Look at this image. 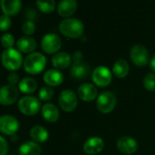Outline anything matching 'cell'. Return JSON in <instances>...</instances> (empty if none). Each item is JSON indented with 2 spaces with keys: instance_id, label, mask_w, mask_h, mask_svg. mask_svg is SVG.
Returning a JSON list of instances; mask_svg holds the SVG:
<instances>
[{
  "instance_id": "obj_8",
  "label": "cell",
  "mask_w": 155,
  "mask_h": 155,
  "mask_svg": "<svg viewBox=\"0 0 155 155\" xmlns=\"http://www.w3.org/2000/svg\"><path fill=\"white\" fill-rule=\"evenodd\" d=\"M60 108L67 113L73 112L78 105V97L72 90H64L58 97Z\"/></svg>"
},
{
  "instance_id": "obj_36",
  "label": "cell",
  "mask_w": 155,
  "mask_h": 155,
  "mask_svg": "<svg viewBox=\"0 0 155 155\" xmlns=\"http://www.w3.org/2000/svg\"><path fill=\"white\" fill-rule=\"evenodd\" d=\"M150 65H151V69L153 70V72L155 73V55L153 56V58L150 62Z\"/></svg>"
},
{
  "instance_id": "obj_27",
  "label": "cell",
  "mask_w": 155,
  "mask_h": 155,
  "mask_svg": "<svg viewBox=\"0 0 155 155\" xmlns=\"http://www.w3.org/2000/svg\"><path fill=\"white\" fill-rule=\"evenodd\" d=\"M0 42H1L2 46L5 48V50L13 48V45H15V38H14V35H13L12 34H9V33H5V34L1 36Z\"/></svg>"
},
{
  "instance_id": "obj_32",
  "label": "cell",
  "mask_w": 155,
  "mask_h": 155,
  "mask_svg": "<svg viewBox=\"0 0 155 155\" xmlns=\"http://www.w3.org/2000/svg\"><path fill=\"white\" fill-rule=\"evenodd\" d=\"M7 82H8V84L10 85H13L15 86L16 84H19V75L18 74L15 73V72H12L8 74L7 76Z\"/></svg>"
},
{
  "instance_id": "obj_29",
  "label": "cell",
  "mask_w": 155,
  "mask_h": 155,
  "mask_svg": "<svg viewBox=\"0 0 155 155\" xmlns=\"http://www.w3.org/2000/svg\"><path fill=\"white\" fill-rule=\"evenodd\" d=\"M143 85L144 88L148 91H155V74L153 73L147 74L143 78Z\"/></svg>"
},
{
  "instance_id": "obj_17",
  "label": "cell",
  "mask_w": 155,
  "mask_h": 155,
  "mask_svg": "<svg viewBox=\"0 0 155 155\" xmlns=\"http://www.w3.org/2000/svg\"><path fill=\"white\" fill-rule=\"evenodd\" d=\"M43 80H44L45 84L48 86H50V87L58 86V85H59V84H61L63 83L64 75L59 70L49 69L44 74Z\"/></svg>"
},
{
  "instance_id": "obj_3",
  "label": "cell",
  "mask_w": 155,
  "mask_h": 155,
  "mask_svg": "<svg viewBox=\"0 0 155 155\" xmlns=\"http://www.w3.org/2000/svg\"><path fill=\"white\" fill-rule=\"evenodd\" d=\"M1 63L6 70L14 72L21 67L24 61L21 53L17 49L10 48L3 51L1 54Z\"/></svg>"
},
{
  "instance_id": "obj_2",
  "label": "cell",
  "mask_w": 155,
  "mask_h": 155,
  "mask_svg": "<svg viewBox=\"0 0 155 155\" xmlns=\"http://www.w3.org/2000/svg\"><path fill=\"white\" fill-rule=\"evenodd\" d=\"M59 31L63 35L69 38H79L83 35L84 25L77 18H66L60 22Z\"/></svg>"
},
{
  "instance_id": "obj_33",
  "label": "cell",
  "mask_w": 155,
  "mask_h": 155,
  "mask_svg": "<svg viewBox=\"0 0 155 155\" xmlns=\"http://www.w3.org/2000/svg\"><path fill=\"white\" fill-rule=\"evenodd\" d=\"M8 153L7 141L0 135V155H6Z\"/></svg>"
},
{
  "instance_id": "obj_19",
  "label": "cell",
  "mask_w": 155,
  "mask_h": 155,
  "mask_svg": "<svg viewBox=\"0 0 155 155\" xmlns=\"http://www.w3.org/2000/svg\"><path fill=\"white\" fill-rule=\"evenodd\" d=\"M90 74V67L87 63L74 64L70 68V75L73 79L82 80L87 78Z\"/></svg>"
},
{
  "instance_id": "obj_7",
  "label": "cell",
  "mask_w": 155,
  "mask_h": 155,
  "mask_svg": "<svg viewBox=\"0 0 155 155\" xmlns=\"http://www.w3.org/2000/svg\"><path fill=\"white\" fill-rule=\"evenodd\" d=\"M61 45L62 42L60 37L54 33L47 34L41 39V48L45 53L48 54H56L58 53L59 49L61 48Z\"/></svg>"
},
{
  "instance_id": "obj_30",
  "label": "cell",
  "mask_w": 155,
  "mask_h": 155,
  "mask_svg": "<svg viewBox=\"0 0 155 155\" xmlns=\"http://www.w3.org/2000/svg\"><path fill=\"white\" fill-rule=\"evenodd\" d=\"M35 31H36V24L34 23V21L27 20L22 25V32L26 36L33 35L35 33Z\"/></svg>"
},
{
  "instance_id": "obj_18",
  "label": "cell",
  "mask_w": 155,
  "mask_h": 155,
  "mask_svg": "<svg viewBox=\"0 0 155 155\" xmlns=\"http://www.w3.org/2000/svg\"><path fill=\"white\" fill-rule=\"evenodd\" d=\"M17 50L25 54H32L37 48V42L31 36H21L16 43Z\"/></svg>"
},
{
  "instance_id": "obj_26",
  "label": "cell",
  "mask_w": 155,
  "mask_h": 155,
  "mask_svg": "<svg viewBox=\"0 0 155 155\" xmlns=\"http://www.w3.org/2000/svg\"><path fill=\"white\" fill-rule=\"evenodd\" d=\"M36 5L37 8L45 14H49L54 11L56 7V2L54 0H48V1H37Z\"/></svg>"
},
{
  "instance_id": "obj_4",
  "label": "cell",
  "mask_w": 155,
  "mask_h": 155,
  "mask_svg": "<svg viewBox=\"0 0 155 155\" xmlns=\"http://www.w3.org/2000/svg\"><path fill=\"white\" fill-rule=\"evenodd\" d=\"M18 110L25 115L32 116L38 113L40 110L41 104L40 101L32 95H26L22 97L17 104Z\"/></svg>"
},
{
  "instance_id": "obj_21",
  "label": "cell",
  "mask_w": 155,
  "mask_h": 155,
  "mask_svg": "<svg viewBox=\"0 0 155 155\" xmlns=\"http://www.w3.org/2000/svg\"><path fill=\"white\" fill-rule=\"evenodd\" d=\"M41 114L43 118L48 123H55L59 118V111L58 107L50 103L45 104L41 108Z\"/></svg>"
},
{
  "instance_id": "obj_31",
  "label": "cell",
  "mask_w": 155,
  "mask_h": 155,
  "mask_svg": "<svg viewBox=\"0 0 155 155\" xmlns=\"http://www.w3.org/2000/svg\"><path fill=\"white\" fill-rule=\"evenodd\" d=\"M12 25V21L11 18L5 15H0V31L5 32L7 31Z\"/></svg>"
},
{
  "instance_id": "obj_5",
  "label": "cell",
  "mask_w": 155,
  "mask_h": 155,
  "mask_svg": "<svg viewBox=\"0 0 155 155\" xmlns=\"http://www.w3.org/2000/svg\"><path fill=\"white\" fill-rule=\"evenodd\" d=\"M117 98L114 93L111 91L102 92L97 98L96 105L98 110L102 114H109L112 112L116 106Z\"/></svg>"
},
{
  "instance_id": "obj_34",
  "label": "cell",
  "mask_w": 155,
  "mask_h": 155,
  "mask_svg": "<svg viewBox=\"0 0 155 155\" xmlns=\"http://www.w3.org/2000/svg\"><path fill=\"white\" fill-rule=\"evenodd\" d=\"M82 57H83V54H81V52H79V51H76V52L73 54V60H74V64L81 63V62H82Z\"/></svg>"
},
{
  "instance_id": "obj_12",
  "label": "cell",
  "mask_w": 155,
  "mask_h": 155,
  "mask_svg": "<svg viewBox=\"0 0 155 155\" xmlns=\"http://www.w3.org/2000/svg\"><path fill=\"white\" fill-rule=\"evenodd\" d=\"M117 148L123 154H133L138 150V143L131 136H122L117 141Z\"/></svg>"
},
{
  "instance_id": "obj_1",
  "label": "cell",
  "mask_w": 155,
  "mask_h": 155,
  "mask_svg": "<svg viewBox=\"0 0 155 155\" xmlns=\"http://www.w3.org/2000/svg\"><path fill=\"white\" fill-rule=\"evenodd\" d=\"M47 65L46 56L38 52H34L26 55L24 59L23 66L25 71L29 74H38Z\"/></svg>"
},
{
  "instance_id": "obj_24",
  "label": "cell",
  "mask_w": 155,
  "mask_h": 155,
  "mask_svg": "<svg viewBox=\"0 0 155 155\" xmlns=\"http://www.w3.org/2000/svg\"><path fill=\"white\" fill-rule=\"evenodd\" d=\"M130 71L129 64L124 59H119L112 66V73L118 78H124L128 75Z\"/></svg>"
},
{
  "instance_id": "obj_25",
  "label": "cell",
  "mask_w": 155,
  "mask_h": 155,
  "mask_svg": "<svg viewBox=\"0 0 155 155\" xmlns=\"http://www.w3.org/2000/svg\"><path fill=\"white\" fill-rule=\"evenodd\" d=\"M19 91L23 94H33L37 88V81L32 77H24L22 80H20L18 84Z\"/></svg>"
},
{
  "instance_id": "obj_9",
  "label": "cell",
  "mask_w": 155,
  "mask_h": 155,
  "mask_svg": "<svg viewBox=\"0 0 155 155\" xmlns=\"http://www.w3.org/2000/svg\"><path fill=\"white\" fill-rule=\"evenodd\" d=\"M93 83L99 87H106L108 86L112 80V74L109 68L100 65L96 67L91 74Z\"/></svg>"
},
{
  "instance_id": "obj_23",
  "label": "cell",
  "mask_w": 155,
  "mask_h": 155,
  "mask_svg": "<svg viewBox=\"0 0 155 155\" xmlns=\"http://www.w3.org/2000/svg\"><path fill=\"white\" fill-rule=\"evenodd\" d=\"M30 137L33 140V142L38 143H45L48 141L49 134L47 131V129L43 126L40 125H36L33 126L30 130Z\"/></svg>"
},
{
  "instance_id": "obj_14",
  "label": "cell",
  "mask_w": 155,
  "mask_h": 155,
  "mask_svg": "<svg viewBox=\"0 0 155 155\" xmlns=\"http://www.w3.org/2000/svg\"><path fill=\"white\" fill-rule=\"evenodd\" d=\"M103 149H104V141L98 136L90 137L85 142L83 145L84 152L89 155L98 154Z\"/></svg>"
},
{
  "instance_id": "obj_6",
  "label": "cell",
  "mask_w": 155,
  "mask_h": 155,
  "mask_svg": "<svg viewBox=\"0 0 155 155\" xmlns=\"http://www.w3.org/2000/svg\"><path fill=\"white\" fill-rule=\"evenodd\" d=\"M130 57L136 66L144 67L149 63L150 54L145 46L141 44H137L132 47L130 52Z\"/></svg>"
},
{
  "instance_id": "obj_20",
  "label": "cell",
  "mask_w": 155,
  "mask_h": 155,
  "mask_svg": "<svg viewBox=\"0 0 155 155\" xmlns=\"http://www.w3.org/2000/svg\"><path fill=\"white\" fill-rule=\"evenodd\" d=\"M51 63L57 70L66 69L71 64V56L66 52H58L54 54Z\"/></svg>"
},
{
  "instance_id": "obj_15",
  "label": "cell",
  "mask_w": 155,
  "mask_h": 155,
  "mask_svg": "<svg viewBox=\"0 0 155 155\" xmlns=\"http://www.w3.org/2000/svg\"><path fill=\"white\" fill-rule=\"evenodd\" d=\"M0 7L3 14L10 17L20 12L22 3L19 0H2L0 2Z\"/></svg>"
},
{
  "instance_id": "obj_13",
  "label": "cell",
  "mask_w": 155,
  "mask_h": 155,
  "mask_svg": "<svg viewBox=\"0 0 155 155\" xmlns=\"http://www.w3.org/2000/svg\"><path fill=\"white\" fill-rule=\"evenodd\" d=\"M78 95L84 102H91L98 96V90L94 84L84 83L79 86Z\"/></svg>"
},
{
  "instance_id": "obj_10",
  "label": "cell",
  "mask_w": 155,
  "mask_h": 155,
  "mask_svg": "<svg viewBox=\"0 0 155 155\" xmlns=\"http://www.w3.org/2000/svg\"><path fill=\"white\" fill-rule=\"evenodd\" d=\"M19 129V122L16 118L10 114H5L0 116V133L13 136L15 135Z\"/></svg>"
},
{
  "instance_id": "obj_35",
  "label": "cell",
  "mask_w": 155,
  "mask_h": 155,
  "mask_svg": "<svg viewBox=\"0 0 155 155\" xmlns=\"http://www.w3.org/2000/svg\"><path fill=\"white\" fill-rule=\"evenodd\" d=\"M26 16L28 18L29 21H33L34 19L37 18V13H36V11H34L33 9H28V10L26 12Z\"/></svg>"
},
{
  "instance_id": "obj_11",
  "label": "cell",
  "mask_w": 155,
  "mask_h": 155,
  "mask_svg": "<svg viewBox=\"0 0 155 155\" xmlns=\"http://www.w3.org/2000/svg\"><path fill=\"white\" fill-rule=\"evenodd\" d=\"M19 96V91L16 86L7 84L0 87V104L8 106L13 104Z\"/></svg>"
},
{
  "instance_id": "obj_22",
  "label": "cell",
  "mask_w": 155,
  "mask_h": 155,
  "mask_svg": "<svg viewBox=\"0 0 155 155\" xmlns=\"http://www.w3.org/2000/svg\"><path fill=\"white\" fill-rule=\"evenodd\" d=\"M19 155H40L41 154V147L38 143L28 141L20 145L18 148Z\"/></svg>"
},
{
  "instance_id": "obj_28",
  "label": "cell",
  "mask_w": 155,
  "mask_h": 155,
  "mask_svg": "<svg viewBox=\"0 0 155 155\" xmlns=\"http://www.w3.org/2000/svg\"><path fill=\"white\" fill-rule=\"evenodd\" d=\"M54 96V91L50 86H43L38 92V97L41 101H49Z\"/></svg>"
},
{
  "instance_id": "obj_16",
  "label": "cell",
  "mask_w": 155,
  "mask_h": 155,
  "mask_svg": "<svg viewBox=\"0 0 155 155\" xmlns=\"http://www.w3.org/2000/svg\"><path fill=\"white\" fill-rule=\"evenodd\" d=\"M58 14L61 17L69 18L77 11L78 3L75 0H62L58 5Z\"/></svg>"
}]
</instances>
